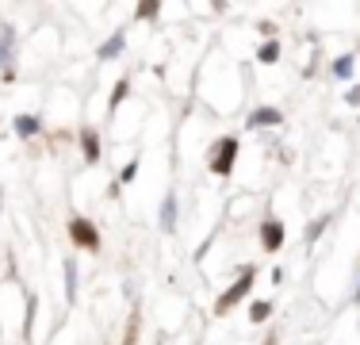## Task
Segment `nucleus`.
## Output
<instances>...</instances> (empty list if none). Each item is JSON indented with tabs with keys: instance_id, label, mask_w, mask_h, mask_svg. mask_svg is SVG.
Returning <instances> with one entry per match:
<instances>
[{
	"instance_id": "obj_1",
	"label": "nucleus",
	"mask_w": 360,
	"mask_h": 345,
	"mask_svg": "<svg viewBox=\"0 0 360 345\" xmlns=\"http://www.w3.org/2000/svg\"><path fill=\"white\" fill-rule=\"evenodd\" d=\"M253 280H257V269H253V265H245V269H242V276H238V280H234V284H230V288L219 296V303H215V310H219V315H226V310H234L238 303H242V299L250 296Z\"/></svg>"
},
{
	"instance_id": "obj_2",
	"label": "nucleus",
	"mask_w": 360,
	"mask_h": 345,
	"mask_svg": "<svg viewBox=\"0 0 360 345\" xmlns=\"http://www.w3.org/2000/svg\"><path fill=\"white\" fill-rule=\"evenodd\" d=\"M234 158H238V138L226 134V138H219V142H215L207 165H211V172H215V177H230V172H234Z\"/></svg>"
},
{
	"instance_id": "obj_3",
	"label": "nucleus",
	"mask_w": 360,
	"mask_h": 345,
	"mask_svg": "<svg viewBox=\"0 0 360 345\" xmlns=\"http://www.w3.org/2000/svg\"><path fill=\"white\" fill-rule=\"evenodd\" d=\"M70 238H73V246L89 249V253H96V249H100V230H96V222H89L84 215L70 219Z\"/></svg>"
},
{
	"instance_id": "obj_11",
	"label": "nucleus",
	"mask_w": 360,
	"mask_h": 345,
	"mask_svg": "<svg viewBox=\"0 0 360 345\" xmlns=\"http://www.w3.org/2000/svg\"><path fill=\"white\" fill-rule=\"evenodd\" d=\"M257 62L276 65V62H280V42H276V39H272V42H264V46H261V54H257Z\"/></svg>"
},
{
	"instance_id": "obj_5",
	"label": "nucleus",
	"mask_w": 360,
	"mask_h": 345,
	"mask_svg": "<svg viewBox=\"0 0 360 345\" xmlns=\"http://www.w3.org/2000/svg\"><path fill=\"white\" fill-rule=\"evenodd\" d=\"M81 153H84L89 165H96V161H100V134L92 131V127H84V131H81Z\"/></svg>"
},
{
	"instance_id": "obj_10",
	"label": "nucleus",
	"mask_w": 360,
	"mask_h": 345,
	"mask_svg": "<svg viewBox=\"0 0 360 345\" xmlns=\"http://www.w3.org/2000/svg\"><path fill=\"white\" fill-rule=\"evenodd\" d=\"M269 318H272V299H257L250 307V322L261 326V322H269Z\"/></svg>"
},
{
	"instance_id": "obj_19",
	"label": "nucleus",
	"mask_w": 360,
	"mask_h": 345,
	"mask_svg": "<svg viewBox=\"0 0 360 345\" xmlns=\"http://www.w3.org/2000/svg\"><path fill=\"white\" fill-rule=\"evenodd\" d=\"M356 299H360V284H356Z\"/></svg>"
},
{
	"instance_id": "obj_14",
	"label": "nucleus",
	"mask_w": 360,
	"mask_h": 345,
	"mask_svg": "<svg viewBox=\"0 0 360 345\" xmlns=\"http://www.w3.org/2000/svg\"><path fill=\"white\" fill-rule=\"evenodd\" d=\"M333 77H341V81L353 77V58H338V62H333Z\"/></svg>"
},
{
	"instance_id": "obj_13",
	"label": "nucleus",
	"mask_w": 360,
	"mask_h": 345,
	"mask_svg": "<svg viewBox=\"0 0 360 345\" xmlns=\"http://www.w3.org/2000/svg\"><path fill=\"white\" fill-rule=\"evenodd\" d=\"M65 296H77V265L73 261H65Z\"/></svg>"
},
{
	"instance_id": "obj_17",
	"label": "nucleus",
	"mask_w": 360,
	"mask_h": 345,
	"mask_svg": "<svg viewBox=\"0 0 360 345\" xmlns=\"http://www.w3.org/2000/svg\"><path fill=\"white\" fill-rule=\"evenodd\" d=\"M139 15H158V4H139Z\"/></svg>"
},
{
	"instance_id": "obj_18",
	"label": "nucleus",
	"mask_w": 360,
	"mask_h": 345,
	"mask_svg": "<svg viewBox=\"0 0 360 345\" xmlns=\"http://www.w3.org/2000/svg\"><path fill=\"white\" fill-rule=\"evenodd\" d=\"M345 100H349V104H360V89H349V92H345Z\"/></svg>"
},
{
	"instance_id": "obj_16",
	"label": "nucleus",
	"mask_w": 360,
	"mask_h": 345,
	"mask_svg": "<svg viewBox=\"0 0 360 345\" xmlns=\"http://www.w3.org/2000/svg\"><path fill=\"white\" fill-rule=\"evenodd\" d=\"M134 172H139V161H131V165L123 169V180H134Z\"/></svg>"
},
{
	"instance_id": "obj_8",
	"label": "nucleus",
	"mask_w": 360,
	"mask_h": 345,
	"mask_svg": "<svg viewBox=\"0 0 360 345\" xmlns=\"http://www.w3.org/2000/svg\"><path fill=\"white\" fill-rule=\"evenodd\" d=\"M280 119H284V115H280L276 108H257L253 115H250V127H276Z\"/></svg>"
},
{
	"instance_id": "obj_4",
	"label": "nucleus",
	"mask_w": 360,
	"mask_h": 345,
	"mask_svg": "<svg viewBox=\"0 0 360 345\" xmlns=\"http://www.w3.org/2000/svg\"><path fill=\"white\" fill-rule=\"evenodd\" d=\"M261 246L269 249V253H276V249L284 246V222H280V219H264L261 222Z\"/></svg>"
},
{
	"instance_id": "obj_12",
	"label": "nucleus",
	"mask_w": 360,
	"mask_h": 345,
	"mask_svg": "<svg viewBox=\"0 0 360 345\" xmlns=\"http://www.w3.org/2000/svg\"><path fill=\"white\" fill-rule=\"evenodd\" d=\"M8 65H12V31L0 34V69H8Z\"/></svg>"
},
{
	"instance_id": "obj_15",
	"label": "nucleus",
	"mask_w": 360,
	"mask_h": 345,
	"mask_svg": "<svg viewBox=\"0 0 360 345\" xmlns=\"http://www.w3.org/2000/svg\"><path fill=\"white\" fill-rule=\"evenodd\" d=\"M127 89H131V84H127V81H119V84H115V92H111V111H115L119 104L127 100Z\"/></svg>"
},
{
	"instance_id": "obj_7",
	"label": "nucleus",
	"mask_w": 360,
	"mask_h": 345,
	"mask_svg": "<svg viewBox=\"0 0 360 345\" xmlns=\"http://www.w3.org/2000/svg\"><path fill=\"white\" fill-rule=\"evenodd\" d=\"M123 46H127V34L115 31V34H111V39L104 42V46H100V62H111V58H119V54H123Z\"/></svg>"
},
{
	"instance_id": "obj_6",
	"label": "nucleus",
	"mask_w": 360,
	"mask_h": 345,
	"mask_svg": "<svg viewBox=\"0 0 360 345\" xmlns=\"http://www.w3.org/2000/svg\"><path fill=\"white\" fill-rule=\"evenodd\" d=\"M15 134H20V138H35L39 131H42V119L39 115H15Z\"/></svg>"
},
{
	"instance_id": "obj_9",
	"label": "nucleus",
	"mask_w": 360,
	"mask_h": 345,
	"mask_svg": "<svg viewBox=\"0 0 360 345\" xmlns=\"http://www.w3.org/2000/svg\"><path fill=\"white\" fill-rule=\"evenodd\" d=\"M176 227V196L169 192L165 203H161V230H173Z\"/></svg>"
}]
</instances>
